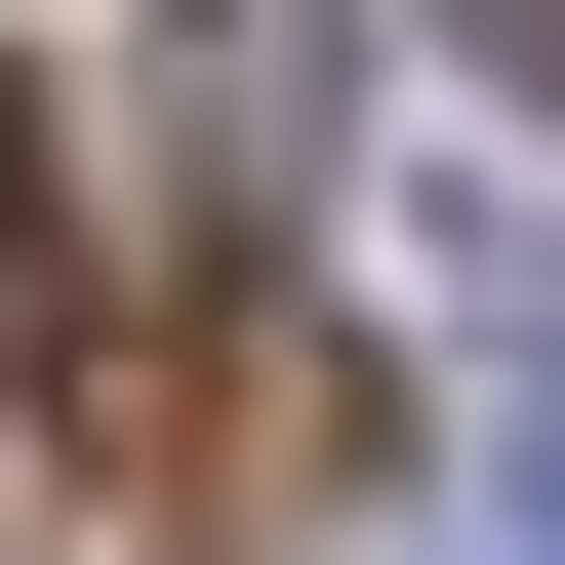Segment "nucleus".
<instances>
[{"mask_svg": "<svg viewBox=\"0 0 565 565\" xmlns=\"http://www.w3.org/2000/svg\"><path fill=\"white\" fill-rule=\"evenodd\" d=\"M445 41H484V82H525V121H565V0H445Z\"/></svg>", "mask_w": 565, "mask_h": 565, "instance_id": "1", "label": "nucleus"}, {"mask_svg": "<svg viewBox=\"0 0 565 565\" xmlns=\"http://www.w3.org/2000/svg\"><path fill=\"white\" fill-rule=\"evenodd\" d=\"M0 282H41V121H0Z\"/></svg>", "mask_w": 565, "mask_h": 565, "instance_id": "2", "label": "nucleus"}]
</instances>
